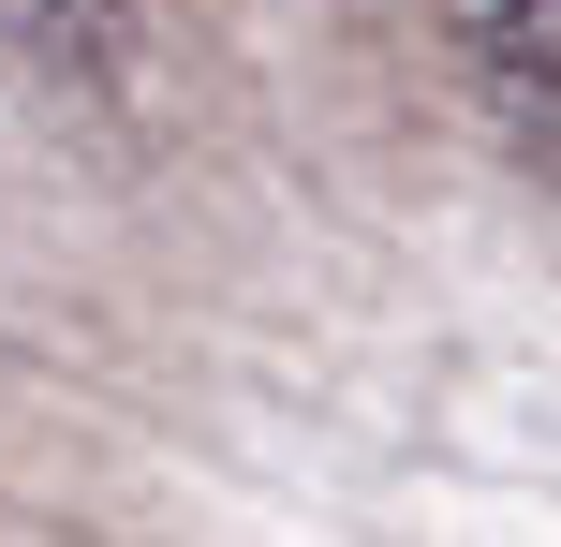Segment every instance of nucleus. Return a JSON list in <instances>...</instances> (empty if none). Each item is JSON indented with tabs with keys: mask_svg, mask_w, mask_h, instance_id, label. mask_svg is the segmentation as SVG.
I'll return each mask as SVG.
<instances>
[{
	"mask_svg": "<svg viewBox=\"0 0 561 547\" xmlns=\"http://www.w3.org/2000/svg\"><path fill=\"white\" fill-rule=\"evenodd\" d=\"M473 59H488L503 134L561 163V0H473Z\"/></svg>",
	"mask_w": 561,
	"mask_h": 547,
	"instance_id": "f257e3e1",
	"label": "nucleus"
}]
</instances>
